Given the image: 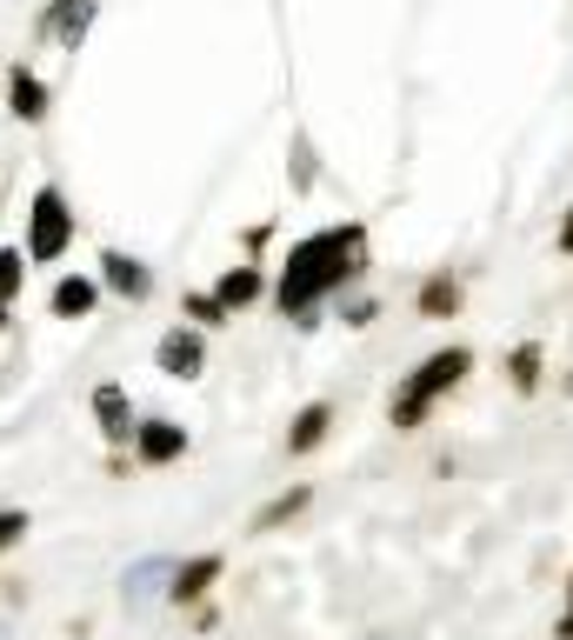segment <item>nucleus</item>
I'll list each match as a JSON object with an SVG mask.
<instances>
[{"label": "nucleus", "instance_id": "nucleus-1", "mask_svg": "<svg viewBox=\"0 0 573 640\" xmlns=\"http://www.w3.org/2000/svg\"><path fill=\"white\" fill-rule=\"evenodd\" d=\"M360 274H367V227L341 220V227H320V233L294 240L280 274H274V287H267V300H274L280 320H307L326 294L354 287Z\"/></svg>", "mask_w": 573, "mask_h": 640}, {"label": "nucleus", "instance_id": "nucleus-2", "mask_svg": "<svg viewBox=\"0 0 573 640\" xmlns=\"http://www.w3.org/2000/svg\"><path fill=\"white\" fill-rule=\"evenodd\" d=\"M467 374H473V347H460V341H454V347H434V354H427L414 374H406V380L393 387V400H387V421H393L400 434L427 427V414L440 408V400H447V393H454Z\"/></svg>", "mask_w": 573, "mask_h": 640}, {"label": "nucleus", "instance_id": "nucleus-3", "mask_svg": "<svg viewBox=\"0 0 573 640\" xmlns=\"http://www.w3.org/2000/svg\"><path fill=\"white\" fill-rule=\"evenodd\" d=\"M67 248H73V207L54 181H41L27 201V248L21 254H27V267H54Z\"/></svg>", "mask_w": 573, "mask_h": 640}, {"label": "nucleus", "instance_id": "nucleus-4", "mask_svg": "<svg viewBox=\"0 0 573 640\" xmlns=\"http://www.w3.org/2000/svg\"><path fill=\"white\" fill-rule=\"evenodd\" d=\"M153 367L168 374V380H200V367H207L200 328H168V334H160V347H153Z\"/></svg>", "mask_w": 573, "mask_h": 640}, {"label": "nucleus", "instance_id": "nucleus-5", "mask_svg": "<svg viewBox=\"0 0 573 640\" xmlns=\"http://www.w3.org/2000/svg\"><path fill=\"white\" fill-rule=\"evenodd\" d=\"M47 107H54L47 80H41L27 60H14V67H8V114H14L21 127H41V121H47Z\"/></svg>", "mask_w": 573, "mask_h": 640}, {"label": "nucleus", "instance_id": "nucleus-6", "mask_svg": "<svg viewBox=\"0 0 573 640\" xmlns=\"http://www.w3.org/2000/svg\"><path fill=\"white\" fill-rule=\"evenodd\" d=\"M107 294H121V300H147L153 294V274H147V261H134V254H121V248H101V274H94Z\"/></svg>", "mask_w": 573, "mask_h": 640}, {"label": "nucleus", "instance_id": "nucleus-7", "mask_svg": "<svg viewBox=\"0 0 573 640\" xmlns=\"http://www.w3.org/2000/svg\"><path fill=\"white\" fill-rule=\"evenodd\" d=\"M134 454H140L147 467H174V460L187 454V427H181V421H140V427H134Z\"/></svg>", "mask_w": 573, "mask_h": 640}, {"label": "nucleus", "instance_id": "nucleus-8", "mask_svg": "<svg viewBox=\"0 0 573 640\" xmlns=\"http://www.w3.org/2000/svg\"><path fill=\"white\" fill-rule=\"evenodd\" d=\"M267 274L254 267V261H240V267H220V281H214V300L227 307V313H240V307H254V300H267Z\"/></svg>", "mask_w": 573, "mask_h": 640}, {"label": "nucleus", "instance_id": "nucleus-9", "mask_svg": "<svg viewBox=\"0 0 573 640\" xmlns=\"http://www.w3.org/2000/svg\"><path fill=\"white\" fill-rule=\"evenodd\" d=\"M94 421H101V434H107L114 447H121V441H134V427H140V421H134V400H127V387H121V380H101V387H94Z\"/></svg>", "mask_w": 573, "mask_h": 640}, {"label": "nucleus", "instance_id": "nucleus-10", "mask_svg": "<svg viewBox=\"0 0 573 640\" xmlns=\"http://www.w3.org/2000/svg\"><path fill=\"white\" fill-rule=\"evenodd\" d=\"M94 300H101V281H94V274H60V281H54V294H47L54 320H88V313H94Z\"/></svg>", "mask_w": 573, "mask_h": 640}, {"label": "nucleus", "instance_id": "nucleus-11", "mask_svg": "<svg viewBox=\"0 0 573 640\" xmlns=\"http://www.w3.org/2000/svg\"><path fill=\"white\" fill-rule=\"evenodd\" d=\"M88 21H94V0H54V8L41 14V34H54V41L73 54L80 34H88Z\"/></svg>", "mask_w": 573, "mask_h": 640}, {"label": "nucleus", "instance_id": "nucleus-12", "mask_svg": "<svg viewBox=\"0 0 573 640\" xmlns=\"http://www.w3.org/2000/svg\"><path fill=\"white\" fill-rule=\"evenodd\" d=\"M220 568H227L220 553H194V560H181V568H174L168 594H174V601H207V587L220 581Z\"/></svg>", "mask_w": 573, "mask_h": 640}, {"label": "nucleus", "instance_id": "nucleus-13", "mask_svg": "<svg viewBox=\"0 0 573 640\" xmlns=\"http://www.w3.org/2000/svg\"><path fill=\"white\" fill-rule=\"evenodd\" d=\"M326 427H334V400H307L294 414V427H287V454H313L326 441Z\"/></svg>", "mask_w": 573, "mask_h": 640}, {"label": "nucleus", "instance_id": "nucleus-14", "mask_svg": "<svg viewBox=\"0 0 573 640\" xmlns=\"http://www.w3.org/2000/svg\"><path fill=\"white\" fill-rule=\"evenodd\" d=\"M414 307H421L427 320H454V313H460V281H454V274H427L421 294H414Z\"/></svg>", "mask_w": 573, "mask_h": 640}, {"label": "nucleus", "instance_id": "nucleus-15", "mask_svg": "<svg viewBox=\"0 0 573 640\" xmlns=\"http://www.w3.org/2000/svg\"><path fill=\"white\" fill-rule=\"evenodd\" d=\"M540 367H547V347H540V341H520V347L507 354V380H514L520 393H534V387H540Z\"/></svg>", "mask_w": 573, "mask_h": 640}, {"label": "nucleus", "instance_id": "nucleus-16", "mask_svg": "<svg viewBox=\"0 0 573 640\" xmlns=\"http://www.w3.org/2000/svg\"><path fill=\"white\" fill-rule=\"evenodd\" d=\"M307 501H313V488H287V494H274V501L254 514V534H274V527H280V521H294Z\"/></svg>", "mask_w": 573, "mask_h": 640}, {"label": "nucleus", "instance_id": "nucleus-17", "mask_svg": "<svg viewBox=\"0 0 573 640\" xmlns=\"http://www.w3.org/2000/svg\"><path fill=\"white\" fill-rule=\"evenodd\" d=\"M160 581H174L168 560H147V568H134V574H127V601H134V607H140V601H153V594H160Z\"/></svg>", "mask_w": 573, "mask_h": 640}, {"label": "nucleus", "instance_id": "nucleus-18", "mask_svg": "<svg viewBox=\"0 0 573 640\" xmlns=\"http://www.w3.org/2000/svg\"><path fill=\"white\" fill-rule=\"evenodd\" d=\"M181 307H187V320H194V328H227V320H233V313L214 300V287H207V294H181Z\"/></svg>", "mask_w": 573, "mask_h": 640}, {"label": "nucleus", "instance_id": "nucleus-19", "mask_svg": "<svg viewBox=\"0 0 573 640\" xmlns=\"http://www.w3.org/2000/svg\"><path fill=\"white\" fill-rule=\"evenodd\" d=\"M21 287H27V254L0 248V300H21Z\"/></svg>", "mask_w": 573, "mask_h": 640}, {"label": "nucleus", "instance_id": "nucleus-20", "mask_svg": "<svg viewBox=\"0 0 573 640\" xmlns=\"http://www.w3.org/2000/svg\"><path fill=\"white\" fill-rule=\"evenodd\" d=\"M21 540H27V514L21 507H0V553L21 547Z\"/></svg>", "mask_w": 573, "mask_h": 640}, {"label": "nucleus", "instance_id": "nucleus-21", "mask_svg": "<svg viewBox=\"0 0 573 640\" xmlns=\"http://www.w3.org/2000/svg\"><path fill=\"white\" fill-rule=\"evenodd\" d=\"M553 640H573V581H566V614H560V627H553Z\"/></svg>", "mask_w": 573, "mask_h": 640}, {"label": "nucleus", "instance_id": "nucleus-22", "mask_svg": "<svg viewBox=\"0 0 573 640\" xmlns=\"http://www.w3.org/2000/svg\"><path fill=\"white\" fill-rule=\"evenodd\" d=\"M560 254H573V207H566V227H560V240H553Z\"/></svg>", "mask_w": 573, "mask_h": 640}, {"label": "nucleus", "instance_id": "nucleus-23", "mask_svg": "<svg viewBox=\"0 0 573 640\" xmlns=\"http://www.w3.org/2000/svg\"><path fill=\"white\" fill-rule=\"evenodd\" d=\"M14 328V300H0V334H8Z\"/></svg>", "mask_w": 573, "mask_h": 640}]
</instances>
